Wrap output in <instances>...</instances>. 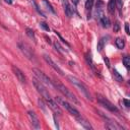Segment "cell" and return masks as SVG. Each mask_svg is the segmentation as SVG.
<instances>
[{
	"instance_id": "1",
	"label": "cell",
	"mask_w": 130,
	"mask_h": 130,
	"mask_svg": "<svg viewBox=\"0 0 130 130\" xmlns=\"http://www.w3.org/2000/svg\"><path fill=\"white\" fill-rule=\"evenodd\" d=\"M67 80L72 83L75 88H76L86 99L90 100V101H93V97H92V94L90 93V90L88 89V86H86L83 82H81L78 78H76L75 76H72V75H68L67 76Z\"/></svg>"
},
{
	"instance_id": "2",
	"label": "cell",
	"mask_w": 130,
	"mask_h": 130,
	"mask_svg": "<svg viewBox=\"0 0 130 130\" xmlns=\"http://www.w3.org/2000/svg\"><path fill=\"white\" fill-rule=\"evenodd\" d=\"M54 88H56L63 96H65V98H67V99H69L70 101H72V102L75 103V104H78V101H77V99H76V97H75L74 94L71 93L64 84H62V83H60V82H56L55 84H54Z\"/></svg>"
},
{
	"instance_id": "3",
	"label": "cell",
	"mask_w": 130,
	"mask_h": 130,
	"mask_svg": "<svg viewBox=\"0 0 130 130\" xmlns=\"http://www.w3.org/2000/svg\"><path fill=\"white\" fill-rule=\"evenodd\" d=\"M32 83H34V85H35L36 90L38 91V93H40L41 96L44 98L46 101H48V100L51 99V96L49 94V91L46 89V86L44 85V83L41 82L38 78H34V79H32Z\"/></svg>"
},
{
	"instance_id": "4",
	"label": "cell",
	"mask_w": 130,
	"mask_h": 130,
	"mask_svg": "<svg viewBox=\"0 0 130 130\" xmlns=\"http://www.w3.org/2000/svg\"><path fill=\"white\" fill-rule=\"evenodd\" d=\"M97 98H98V103H99L101 106L105 107L107 110H109V111H111V112H115V113H118V112H119V110L117 109V107H116L114 104H112L109 100H107L106 98L103 97L102 95L97 94Z\"/></svg>"
},
{
	"instance_id": "5",
	"label": "cell",
	"mask_w": 130,
	"mask_h": 130,
	"mask_svg": "<svg viewBox=\"0 0 130 130\" xmlns=\"http://www.w3.org/2000/svg\"><path fill=\"white\" fill-rule=\"evenodd\" d=\"M56 102L57 103H59L65 110H66L69 114H71L72 116H74V117H77V116H79L80 115V113L78 112V110L76 109V108H74L71 104H69L68 102H66V101H64V100H62V99H60V98H56Z\"/></svg>"
},
{
	"instance_id": "6",
	"label": "cell",
	"mask_w": 130,
	"mask_h": 130,
	"mask_svg": "<svg viewBox=\"0 0 130 130\" xmlns=\"http://www.w3.org/2000/svg\"><path fill=\"white\" fill-rule=\"evenodd\" d=\"M32 72H34V74L36 75V77H37L41 82H43V83H45V84L51 86V88H54L53 81H52L43 71H41V70L38 69V68H32Z\"/></svg>"
},
{
	"instance_id": "7",
	"label": "cell",
	"mask_w": 130,
	"mask_h": 130,
	"mask_svg": "<svg viewBox=\"0 0 130 130\" xmlns=\"http://www.w3.org/2000/svg\"><path fill=\"white\" fill-rule=\"evenodd\" d=\"M44 60L47 62V64H49V66H51L54 70H55L59 75H61V76H63V75H64V72L62 71V69L58 66V65L55 63V62H54L53 60H52V58L49 56V55H47V54H45V55H44Z\"/></svg>"
},
{
	"instance_id": "8",
	"label": "cell",
	"mask_w": 130,
	"mask_h": 130,
	"mask_svg": "<svg viewBox=\"0 0 130 130\" xmlns=\"http://www.w3.org/2000/svg\"><path fill=\"white\" fill-rule=\"evenodd\" d=\"M18 47H19L20 51L23 52V54H24V55H25L28 59H30V60L34 59V53H32V49H31L27 44H23V43H19V44H18Z\"/></svg>"
},
{
	"instance_id": "9",
	"label": "cell",
	"mask_w": 130,
	"mask_h": 130,
	"mask_svg": "<svg viewBox=\"0 0 130 130\" xmlns=\"http://www.w3.org/2000/svg\"><path fill=\"white\" fill-rule=\"evenodd\" d=\"M28 115H29L30 121H31L32 127H35L36 129H39V128L41 127V125H40V120H39L37 114H36L34 111H29V112H28Z\"/></svg>"
},
{
	"instance_id": "10",
	"label": "cell",
	"mask_w": 130,
	"mask_h": 130,
	"mask_svg": "<svg viewBox=\"0 0 130 130\" xmlns=\"http://www.w3.org/2000/svg\"><path fill=\"white\" fill-rule=\"evenodd\" d=\"M12 70H13V73H14V75L16 76V78L18 79V81H19L20 83H26L27 78H26V76H25V74L23 73V71H21L18 67H16L15 65H13V66H12Z\"/></svg>"
},
{
	"instance_id": "11",
	"label": "cell",
	"mask_w": 130,
	"mask_h": 130,
	"mask_svg": "<svg viewBox=\"0 0 130 130\" xmlns=\"http://www.w3.org/2000/svg\"><path fill=\"white\" fill-rule=\"evenodd\" d=\"M47 104H48V106H49V108L53 111V112H55V113H58L59 115L62 113V111H61V109H60V107H59V105L55 102V101H53L52 99H50V100H48L47 101Z\"/></svg>"
},
{
	"instance_id": "12",
	"label": "cell",
	"mask_w": 130,
	"mask_h": 130,
	"mask_svg": "<svg viewBox=\"0 0 130 130\" xmlns=\"http://www.w3.org/2000/svg\"><path fill=\"white\" fill-rule=\"evenodd\" d=\"M107 120H108V122H106V125H105L107 129H110V130H120V129H124L122 126H120L119 124H117V122L110 120L109 118H108Z\"/></svg>"
},
{
	"instance_id": "13",
	"label": "cell",
	"mask_w": 130,
	"mask_h": 130,
	"mask_svg": "<svg viewBox=\"0 0 130 130\" xmlns=\"http://www.w3.org/2000/svg\"><path fill=\"white\" fill-rule=\"evenodd\" d=\"M76 118V120L78 121V123L81 125V126H83L85 129H93V127H92V125L90 124V122L86 120V119L84 118V117H82V116H77V117H75Z\"/></svg>"
},
{
	"instance_id": "14",
	"label": "cell",
	"mask_w": 130,
	"mask_h": 130,
	"mask_svg": "<svg viewBox=\"0 0 130 130\" xmlns=\"http://www.w3.org/2000/svg\"><path fill=\"white\" fill-rule=\"evenodd\" d=\"M103 5H104V3L102 1H98L97 5H96V15L99 18L104 15L103 14Z\"/></svg>"
},
{
	"instance_id": "15",
	"label": "cell",
	"mask_w": 130,
	"mask_h": 130,
	"mask_svg": "<svg viewBox=\"0 0 130 130\" xmlns=\"http://www.w3.org/2000/svg\"><path fill=\"white\" fill-rule=\"evenodd\" d=\"M100 21H101L102 26H103L104 28H106V29L110 28V26H111V21H110L109 17H107V16H105V15H103V16L100 17Z\"/></svg>"
},
{
	"instance_id": "16",
	"label": "cell",
	"mask_w": 130,
	"mask_h": 130,
	"mask_svg": "<svg viewBox=\"0 0 130 130\" xmlns=\"http://www.w3.org/2000/svg\"><path fill=\"white\" fill-rule=\"evenodd\" d=\"M64 10H65V14H66L68 17H72L73 14H74V12H75L73 6H71V5H69V4L64 8Z\"/></svg>"
},
{
	"instance_id": "17",
	"label": "cell",
	"mask_w": 130,
	"mask_h": 130,
	"mask_svg": "<svg viewBox=\"0 0 130 130\" xmlns=\"http://www.w3.org/2000/svg\"><path fill=\"white\" fill-rule=\"evenodd\" d=\"M107 39L108 38H102L100 41H99V43H98V46H97V49H98V51L99 52H102L103 51V49H104V47H105V44H106V42H107Z\"/></svg>"
},
{
	"instance_id": "18",
	"label": "cell",
	"mask_w": 130,
	"mask_h": 130,
	"mask_svg": "<svg viewBox=\"0 0 130 130\" xmlns=\"http://www.w3.org/2000/svg\"><path fill=\"white\" fill-rule=\"evenodd\" d=\"M115 8H116L115 0H109V2H108V11L110 13H114Z\"/></svg>"
},
{
	"instance_id": "19",
	"label": "cell",
	"mask_w": 130,
	"mask_h": 130,
	"mask_svg": "<svg viewBox=\"0 0 130 130\" xmlns=\"http://www.w3.org/2000/svg\"><path fill=\"white\" fill-rule=\"evenodd\" d=\"M26 34H27V36H28L30 39L34 40V42H35V43L37 42V41H36V36H35V32H34V31H32V29H29V28H27V29H26Z\"/></svg>"
},
{
	"instance_id": "20",
	"label": "cell",
	"mask_w": 130,
	"mask_h": 130,
	"mask_svg": "<svg viewBox=\"0 0 130 130\" xmlns=\"http://www.w3.org/2000/svg\"><path fill=\"white\" fill-rule=\"evenodd\" d=\"M113 76H114V78H115L116 81H118V82H123V77H122V75L119 73L116 69H113Z\"/></svg>"
},
{
	"instance_id": "21",
	"label": "cell",
	"mask_w": 130,
	"mask_h": 130,
	"mask_svg": "<svg viewBox=\"0 0 130 130\" xmlns=\"http://www.w3.org/2000/svg\"><path fill=\"white\" fill-rule=\"evenodd\" d=\"M115 43H116V46H117L118 49H123L125 47V41L121 38H117Z\"/></svg>"
},
{
	"instance_id": "22",
	"label": "cell",
	"mask_w": 130,
	"mask_h": 130,
	"mask_svg": "<svg viewBox=\"0 0 130 130\" xmlns=\"http://www.w3.org/2000/svg\"><path fill=\"white\" fill-rule=\"evenodd\" d=\"M31 3H32V5H34V7H35V9L37 10V12H38L39 14H41L42 16H44V17H46V15H45V13H44V12H43V11H42V10L40 9V7H39V5L37 4V2L35 1V0H31Z\"/></svg>"
},
{
	"instance_id": "23",
	"label": "cell",
	"mask_w": 130,
	"mask_h": 130,
	"mask_svg": "<svg viewBox=\"0 0 130 130\" xmlns=\"http://www.w3.org/2000/svg\"><path fill=\"white\" fill-rule=\"evenodd\" d=\"M43 3L45 4V6L47 7L48 10H50V12H52L53 14H55V13H56V12H55V10H54V8H53V6H52V4L48 1V0H43Z\"/></svg>"
},
{
	"instance_id": "24",
	"label": "cell",
	"mask_w": 130,
	"mask_h": 130,
	"mask_svg": "<svg viewBox=\"0 0 130 130\" xmlns=\"http://www.w3.org/2000/svg\"><path fill=\"white\" fill-rule=\"evenodd\" d=\"M85 59H86V61H88V63L91 65V67L94 69V63H93V60H92V54H91V52H88L85 54Z\"/></svg>"
},
{
	"instance_id": "25",
	"label": "cell",
	"mask_w": 130,
	"mask_h": 130,
	"mask_svg": "<svg viewBox=\"0 0 130 130\" xmlns=\"http://www.w3.org/2000/svg\"><path fill=\"white\" fill-rule=\"evenodd\" d=\"M115 3H116V6L119 10V12H120V14H122V6H123L122 0H115Z\"/></svg>"
},
{
	"instance_id": "26",
	"label": "cell",
	"mask_w": 130,
	"mask_h": 130,
	"mask_svg": "<svg viewBox=\"0 0 130 130\" xmlns=\"http://www.w3.org/2000/svg\"><path fill=\"white\" fill-rule=\"evenodd\" d=\"M123 64H124V66H125L127 69L130 68V57H129V56H125V57L123 58Z\"/></svg>"
},
{
	"instance_id": "27",
	"label": "cell",
	"mask_w": 130,
	"mask_h": 130,
	"mask_svg": "<svg viewBox=\"0 0 130 130\" xmlns=\"http://www.w3.org/2000/svg\"><path fill=\"white\" fill-rule=\"evenodd\" d=\"M93 4H94V0H86V2H85V9L88 10H90L91 11V9H92V7H93Z\"/></svg>"
},
{
	"instance_id": "28",
	"label": "cell",
	"mask_w": 130,
	"mask_h": 130,
	"mask_svg": "<svg viewBox=\"0 0 130 130\" xmlns=\"http://www.w3.org/2000/svg\"><path fill=\"white\" fill-rule=\"evenodd\" d=\"M54 47H55L56 50H57L58 52H60V53H64V52H65V51L63 50V48L60 46V44H59L58 42H55V43H54Z\"/></svg>"
},
{
	"instance_id": "29",
	"label": "cell",
	"mask_w": 130,
	"mask_h": 130,
	"mask_svg": "<svg viewBox=\"0 0 130 130\" xmlns=\"http://www.w3.org/2000/svg\"><path fill=\"white\" fill-rule=\"evenodd\" d=\"M38 104H39V107L41 108V109H43L44 111H46V105H45V102H44V101L41 100V99H39Z\"/></svg>"
},
{
	"instance_id": "30",
	"label": "cell",
	"mask_w": 130,
	"mask_h": 130,
	"mask_svg": "<svg viewBox=\"0 0 130 130\" xmlns=\"http://www.w3.org/2000/svg\"><path fill=\"white\" fill-rule=\"evenodd\" d=\"M40 26H41V28L42 29H44L45 31H47V32H49L50 31V28H49V25H47L45 21H42V23L40 24Z\"/></svg>"
},
{
	"instance_id": "31",
	"label": "cell",
	"mask_w": 130,
	"mask_h": 130,
	"mask_svg": "<svg viewBox=\"0 0 130 130\" xmlns=\"http://www.w3.org/2000/svg\"><path fill=\"white\" fill-rule=\"evenodd\" d=\"M113 30H114V32H119V30H120V23H119V21H116V23L114 24Z\"/></svg>"
},
{
	"instance_id": "32",
	"label": "cell",
	"mask_w": 130,
	"mask_h": 130,
	"mask_svg": "<svg viewBox=\"0 0 130 130\" xmlns=\"http://www.w3.org/2000/svg\"><path fill=\"white\" fill-rule=\"evenodd\" d=\"M104 61H105L106 65H107V67H108V68H110V67H111V64H110V60H109V58H108V57H104Z\"/></svg>"
},
{
	"instance_id": "33",
	"label": "cell",
	"mask_w": 130,
	"mask_h": 130,
	"mask_svg": "<svg viewBox=\"0 0 130 130\" xmlns=\"http://www.w3.org/2000/svg\"><path fill=\"white\" fill-rule=\"evenodd\" d=\"M55 34H56V35H57V36L59 37V39H60V40H61V41H62L63 43H65V44H66V45H69V44H68V43H67L66 41H65V40H64V39H63V38H62V37H61V36L59 35V32H56V31H55Z\"/></svg>"
},
{
	"instance_id": "34",
	"label": "cell",
	"mask_w": 130,
	"mask_h": 130,
	"mask_svg": "<svg viewBox=\"0 0 130 130\" xmlns=\"http://www.w3.org/2000/svg\"><path fill=\"white\" fill-rule=\"evenodd\" d=\"M61 2H62V5L64 8L68 5V0H61Z\"/></svg>"
},
{
	"instance_id": "35",
	"label": "cell",
	"mask_w": 130,
	"mask_h": 130,
	"mask_svg": "<svg viewBox=\"0 0 130 130\" xmlns=\"http://www.w3.org/2000/svg\"><path fill=\"white\" fill-rule=\"evenodd\" d=\"M125 31H126V34L127 35H130V32H129V25L126 23L125 24Z\"/></svg>"
},
{
	"instance_id": "36",
	"label": "cell",
	"mask_w": 130,
	"mask_h": 130,
	"mask_svg": "<svg viewBox=\"0 0 130 130\" xmlns=\"http://www.w3.org/2000/svg\"><path fill=\"white\" fill-rule=\"evenodd\" d=\"M123 103H124V105H125V107L126 108H129V106H130V102L128 101V100H123Z\"/></svg>"
},
{
	"instance_id": "37",
	"label": "cell",
	"mask_w": 130,
	"mask_h": 130,
	"mask_svg": "<svg viewBox=\"0 0 130 130\" xmlns=\"http://www.w3.org/2000/svg\"><path fill=\"white\" fill-rule=\"evenodd\" d=\"M72 1V3L74 4V5H77L78 3H79V0H71Z\"/></svg>"
},
{
	"instance_id": "38",
	"label": "cell",
	"mask_w": 130,
	"mask_h": 130,
	"mask_svg": "<svg viewBox=\"0 0 130 130\" xmlns=\"http://www.w3.org/2000/svg\"><path fill=\"white\" fill-rule=\"evenodd\" d=\"M5 2H7V3H9V4H11V3H12V0H5Z\"/></svg>"
},
{
	"instance_id": "39",
	"label": "cell",
	"mask_w": 130,
	"mask_h": 130,
	"mask_svg": "<svg viewBox=\"0 0 130 130\" xmlns=\"http://www.w3.org/2000/svg\"><path fill=\"white\" fill-rule=\"evenodd\" d=\"M45 39H46V40H47V42H48V43H49V44H51V41H50V39H49V38H48V37H45Z\"/></svg>"
}]
</instances>
